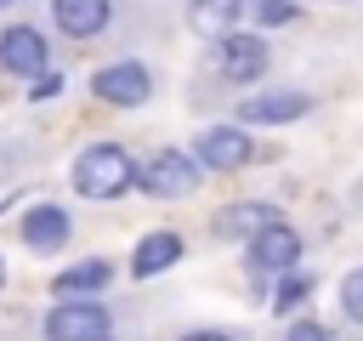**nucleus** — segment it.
<instances>
[{
    "mask_svg": "<svg viewBox=\"0 0 363 341\" xmlns=\"http://www.w3.org/2000/svg\"><path fill=\"white\" fill-rule=\"evenodd\" d=\"M295 261H301V239H295V227L272 222L267 233H255V239H250V267H267V273H289Z\"/></svg>",
    "mask_w": 363,
    "mask_h": 341,
    "instance_id": "nucleus-5",
    "label": "nucleus"
},
{
    "mask_svg": "<svg viewBox=\"0 0 363 341\" xmlns=\"http://www.w3.org/2000/svg\"><path fill=\"white\" fill-rule=\"evenodd\" d=\"M51 11L62 23V34H74V40L102 34V23H108V0H51Z\"/></svg>",
    "mask_w": 363,
    "mask_h": 341,
    "instance_id": "nucleus-11",
    "label": "nucleus"
},
{
    "mask_svg": "<svg viewBox=\"0 0 363 341\" xmlns=\"http://www.w3.org/2000/svg\"><path fill=\"white\" fill-rule=\"evenodd\" d=\"M170 261H182V239H176V233H147V239L136 244V256H130V273H136V278H153V273H164Z\"/></svg>",
    "mask_w": 363,
    "mask_h": 341,
    "instance_id": "nucleus-12",
    "label": "nucleus"
},
{
    "mask_svg": "<svg viewBox=\"0 0 363 341\" xmlns=\"http://www.w3.org/2000/svg\"><path fill=\"white\" fill-rule=\"evenodd\" d=\"M267 68V45L255 34H227L221 40V74L227 80H255Z\"/></svg>",
    "mask_w": 363,
    "mask_h": 341,
    "instance_id": "nucleus-9",
    "label": "nucleus"
},
{
    "mask_svg": "<svg viewBox=\"0 0 363 341\" xmlns=\"http://www.w3.org/2000/svg\"><path fill=\"white\" fill-rule=\"evenodd\" d=\"M238 114L250 125H284V119H301L306 114V97L301 91H267V97H250Z\"/></svg>",
    "mask_w": 363,
    "mask_h": 341,
    "instance_id": "nucleus-10",
    "label": "nucleus"
},
{
    "mask_svg": "<svg viewBox=\"0 0 363 341\" xmlns=\"http://www.w3.org/2000/svg\"><path fill=\"white\" fill-rule=\"evenodd\" d=\"M250 0H199V11H193V23L204 28V34H216V28H227L238 11H244Z\"/></svg>",
    "mask_w": 363,
    "mask_h": 341,
    "instance_id": "nucleus-15",
    "label": "nucleus"
},
{
    "mask_svg": "<svg viewBox=\"0 0 363 341\" xmlns=\"http://www.w3.org/2000/svg\"><path fill=\"white\" fill-rule=\"evenodd\" d=\"M0 6H11V0H0Z\"/></svg>",
    "mask_w": 363,
    "mask_h": 341,
    "instance_id": "nucleus-22",
    "label": "nucleus"
},
{
    "mask_svg": "<svg viewBox=\"0 0 363 341\" xmlns=\"http://www.w3.org/2000/svg\"><path fill=\"white\" fill-rule=\"evenodd\" d=\"M289 341H329V330H323V324H295Z\"/></svg>",
    "mask_w": 363,
    "mask_h": 341,
    "instance_id": "nucleus-19",
    "label": "nucleus"
},
{
    "mask_svg": "<svg viewBox=\"0 0 363 341\" xmlns=\"http://www.w3.org/2000/svg\"><path fill=\"white\" fill-rule=\"evenodd\" d=\"M136 182H142V193H153V199H187V193L199 188V159L164 148V153H153V159L142 165Z\"/></svg>",
    "mask_w": 363,
    "mask_h": 341,
    "instance_id": "nucleus-2",
    "label": "nucleus"
},
{
    "mask_svg": "<svg viewBox=\"0 0 363 341\" xmlns=\"http://www.w3.org/2000/svg\"><path fill=\"white\" fill-rule=\"evenodd\" d=\"M108 273H113V267H108L102 256H91V261H79V267L57 273V284H51V290H57L62 301H91V290H102V284H108Z\"/></svg>",
    "mask_w": 363,
    "mask_h": 341,
    "instance_id": "nucleus-13",
    "label": "nucleus"
},
{
    "mask_svg": "<svg viewBox=\"0 0 363 341\" xmlns=\"http://www.w3.org/2000/svg\"><path fill=\"white\" fill-rule=\"evenodd\" d=\"M0 63H6L11 74H40V80H45L51 51H45V40H40L34 28H6V34H0Z\"/></svg>",
    "mask_w": 363,
    "mask_h": 341,
    "instance_id": "nucleus-7",
    "label": "nucleus"
},
{
    "mask_svg": "<svg viewBox=\"0 0 363 341\" xmlns=\"http://www.w3.org/2000/svg\"><path fill=\"white\" fill-rule=\"evenodd\" d=\"M136 176H142L136 159H130L125 148H113V142H91V148L74 159V188H79L85 199H119Z\"/></svg>",
    "mask_w": 363,
    "mask_h": 341,
    "instance_id": "nucleus-1",
    "label": "nucleus"
},
{
    "mask_svg": "<svg viewBox=\"0 0 363 341\" xmlns=\"http://www.w3.org/2000/svg\"><path fill=\"white\" fill-rule=\"evenodd\" d=\"M301 11L289 6V0H255V23L261 28H284V23H295Z\"/></svg>",
    "mask_w": 363,
    "mask_h": 341,
    "instance_id": "nucleus-16",
    "label": "nucleus"
},
{
    "mask_svg": "<svg viewBox=\"0 0 363 341\" xmlns=\"http://www.w3.org/2000/svg\"><path fill=\"white\" fill-rule=\"evenodd\" d=\"M23 244L28 250H62L68 244V210H57V205H34L28 216H23Z\"/></svg>",
    "mask_w": 363,
    "mask_h": 341,
    "instance_id": "nucleus-8",
    "label": "nucleus"
},
{
    "mask_svg": "<svg viewBox=\"0 0 363 341\" xmlns=\"http://www.w3.org/2000/svg\"><path fill=\"white\" fill-rule=\"evenodd\" d=\"M340 307H346V318H357V324H363V267H357V273H346V284H340Z\"/></svg>",
    "mask_w": 363,
    "mask_h": 341,
    "instance_id": "nucleus-18",
    "label": "nucleus"
},
{
    "mask_svg": "<svg viewBox=\"0 0 363 341\" xmlns=\"http://www.w3.org/2000/svg\"><path fill=\"white\" fill-rule=\"evenodd\" d=\"M91 91H96L102 102H113V108H136V102H147L153 80H147L142 63H113V68H102V74L91 80Z\"/></svg>",
    "mask_w": 363,
    "mask_h": 341,
    "instance_id": "nucleus-4",
    "label": "nucleus"
},
{
    "mask_svg": "<svg viewBox=\"0 0 363 341\" xmlns=\"http://www.w3.org/2000/svg\"><path fill=\"white\" fill-rule=\"evenodd\" d=\"M45 341H108V313L96 301H62L45 318Z\"/></svg>",
    "mask_w": 363,
    "mask_h": 341,
    "instance_id": "nucleus-3",
    "label": "nucleus"
},
{
    "mask_svg": "<svg viewBox=\"0 0 363 341\" xmlns=\"http://www.w3.org/2000/svg\"><path fill=\"white\" fill-rule=\"evenodd\" d=\"M0 284H6V261H0Z\"/></svg>",
    "mask_w": 363,
    "mask_h": 341,
    "instance_id": "nucleus-21",
    "label": "nucleus"
},
{
    "mask_svg": "<svg viewBox=\"0 0 363 341\" xmlns=\"http://www.w3.org/2000/svg\"><path fill=\"white\" fill-rule=\"evenodd\" d=\"M278 216H272V205H233V210H221L216 216V233H267Z\"/></svg>",
    "mask_w": 363,
    "mask_h": 341,
    "instance_id": "nucleus-14",
    "label": "nucleus"
},
{
    "mask_svg": "<svg viewBox=\"0 0 363 341\" xmlns=\"http://www.w3.org/2000/svg\"><path fill=\"white\" fill-rule=\"evenodd\" d=\"M193 153H199V165H210V170H238L255 148H250V136H244V131L216 125V131H204V136H199V148H193Z\"/></svg>",
    "mask_w": 363,
    "mask_h": 341,
    "instance_id": "nucleus-6",
    "label": "nucleus"
},
{
    "mask_svg": "<svg viewBox=\"0 0 363 341\" xmlns=\"http://www.w3.org/2000/svg\"><path fill=\"white\" fill-rule=\"evenodd\" d=\"M182 341H227V335H216V330H199V335H182Z\"/></svg>",
    "mask_w": 363,
    "mask_h": 341,
    "instance_id": "nucleus-20",
    "label": "nucleus"
},
{
    "mask_svg": "<svg viewBox=\"0 0 363 341\" xmlns=\"http://www.w3.org/2000/svg\"><path fill=\"white\" fill-rule=\"evenodd\" d=\"M306 290H312V278H301V273H289V278L278 284V296H272V307H278V313H289L295 301H306Z\"/></svg>",
    "mask_w": 363,
    "mask_h": 341,
    "instance_id": "nucleus-17",
    "label": "nucleus"
}]
</instances>
